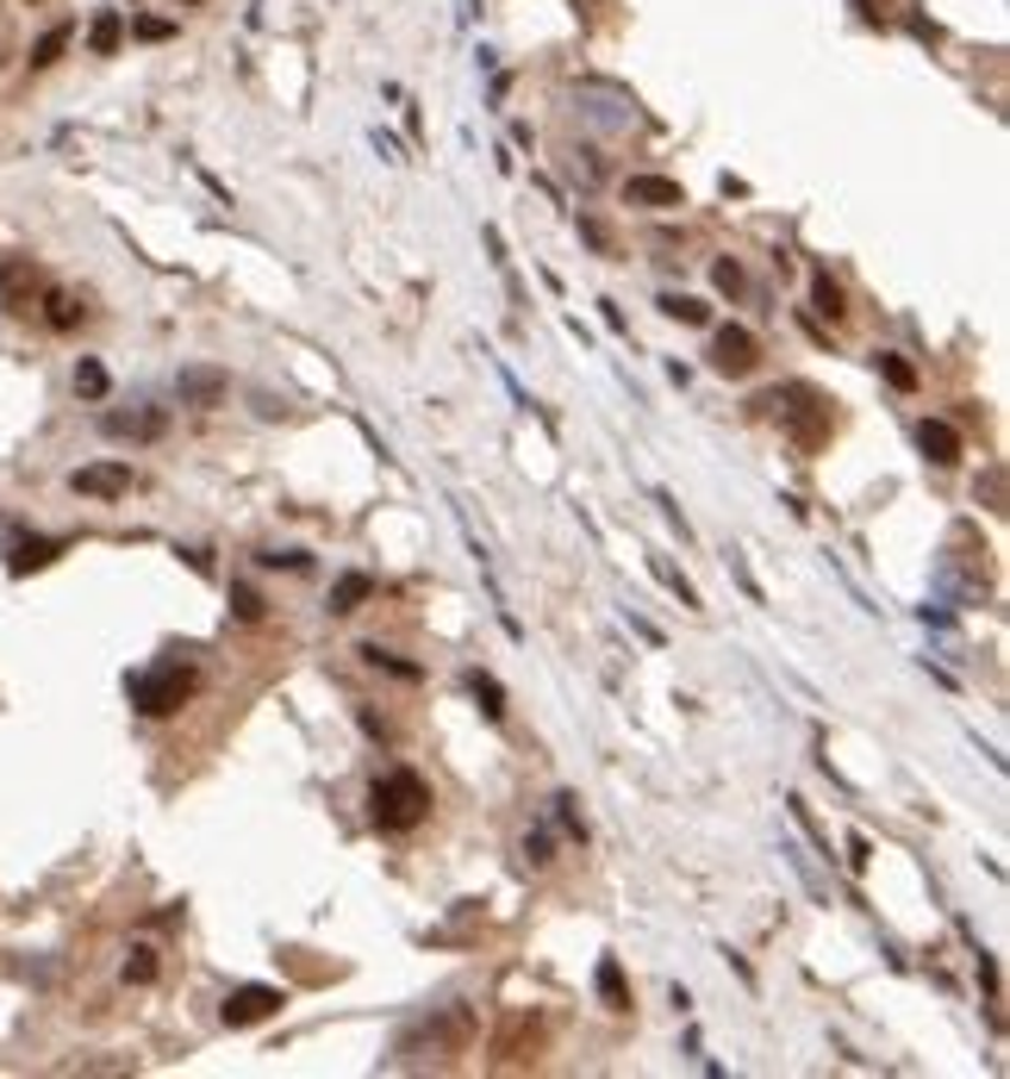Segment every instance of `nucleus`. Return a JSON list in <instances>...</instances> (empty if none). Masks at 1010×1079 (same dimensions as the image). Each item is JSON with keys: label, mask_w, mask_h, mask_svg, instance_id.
Instances as JSON below:
<instances>
[{"label": "nucleus", "mask_w": 1010, "mask_h": 1079, "mask_svg": "<svg viewBox=\"0 0 1010 1079\" xmlns=\"http://www.w3.org/2000/svg\"><path fill=\"white\" fill-rule=\"evenodd\" d=\"M369 817L381 830H418L430 817V787L412 768H388L369 787Z\"/></svg>", "instance_id": "f257e3e1"}, {"label": "nucleus", "mask_w": 1010, "mask_h": 1079, "mask_svg": "<svg viewBox=\"0 0 1010 1079\" xmlns=\"http://www.w3.org/2000/svg\"><path fill=\"white\" fill-rule=\"evenodd\" d=\"M188 693H194V668H181V661H162V668H150V675H132V705L144 718L181 712Z\"/></svg>", "instance_id": "f03ea898"}, {"label": "nucleus", "mask_w": 1010, "mask_h": 1079, "mask_svg": "<svg viewBox=\"0 0 1010 1079\" xmlns=\"http://www.w3.org/2000/svg\"><path fill=\"white\" fill-rule=\"evenodd\" d=\"M761 363V344L749 325H718L711 331V368L718 375H749V368Z\"/></svg>", "instance_id": "7ed1b4c3"}, {"label": "nucleus", "mask_w": 1010, "mask_h": 1079, "mask_svg": "<svg viewBox=\"0 0 1010 1079\" xmlns=\"http://www.w3.org/2000/svg\"><path fill=\"white\" fill-rule=\"evenodd\" d=\"M468 1030H474V1023H468V1011L456 1004V1011H444L437 1023H418V1030H406V1036H400V1048L425 1042L430 1055H462V1048H468Z\"/></svg>", "instance_id": "20e7f679"}, {"label": "nucleus", "mask_w": 1010, "mask_h": 1079, "mask_svg": "<svg viewBox=\"0 0 1010 1079\" xmlns=\"http://www.w3.org/2000/svg\"><path fill=\"white\" fill-rule=\"evenodd\" d=\"M274 1011H281V986H237L218 1017L232 1023V1030H244V1023H262V1017H274Z\"/></svg>", "instance_id": "39448f33"}, {"label": "nucleus", "mask_w": 1010, "mask_h": 1079, "mask_svg": "<svg viewBox=\"0 0 1010 1079\" xmlns=\"http://www.w3.org/2000/svg\"><path fill=\"white\" fill-rule=\"evenodd\" d=\"M69 487L88 493V500H119V493H132V468L125 463H88V468L69 475Z\"/></svg>", "instance_id": "423d86ee"}, {"label": "nucleus", "mask_w": 1010, "mask_h": 1079, "mask_svg": "<svg viewBox=\"0 0 1010 1079\" xmlns=\"http://www.w3.org/2000/svg\"><path fill=\"white\" fill-rule=\"evenodd\" d=\"M624 200H630V207L667 212V207H686V188H681V181H667V175H630V181H624Z\"/></svg>", "instance_id": "0eeeda50"}, {"label": "nucleus", "mask_w": 1010, "mask_h": 1079, "mask_svg": "<svg viewBox=\"0 0 1010 1079\" xmlns=\"http://www.w3.org/2000/svg\"><path fill=\"white\" fill-rule=\"evenodd\" d=\"M225 368H181L176 375V393H181V405H218L225 400Z\"/></svg>", "instance_id": "6e6552de"}, {"label": "nucleus", "mask_w": 1010, "mask_h": 1079, "mask_svg": "<svg viewBox=\"0 0 1010 1079\" xmlns=\"http://www.w3.org/2000/svg\"><path fill=\"white\" fill-rule=\"evenodd\" d=\"M917 444H923V456H930L935 468H954V463H961V431H954V424H942V419H923Z\"/></svg>", "instance_id": "1a4fd4ad"}, {"label": "nucleus", "mask_w": 1010, "mask_h": 1079, "mask_svg": "<svg viewBox=\"0 0 1010 1079\" xmlns=\"http://www.w3.org/2000/svg\"><path fill=\"white\" fill-rule=\"evenodd\" d=\"M57 549L63 543H50V537H13L7 543V575H32V568H44Z\"/></svg>", "instance_id": "9d476101"}, {"label": "nucleus", "mask_w": 1010, "mask_h": 1079, "mask_svg": "<svg viewBox=\"0 0 1010 1079\" xmlns=\"http://www.w3.org/2000/svg\"><path fill=\"white\" fill-rule=\"evenodd\" d=\"M162 424H169L162 412H106L100 431L106 437H162Z\"/></svg>", "instance_id": "9b49d317"}, {"label": "nucleus", "mask_w": 1010, "mask_h": 1079, "mask_svg": "<svg viewBox=\"0 0 1010 1079\" xmlns=\"http://www.w3.org/2000/svg\"><path fill=\"white\" fill-rule=\"evenodd\" d=\"M593 986H599L605 1011H630V980H624V961H618V955H605V961H599Z\"/></svg>", "instance_id": "f8f14e48"}, {"label": "nucleus", "mask_w": 1010, "mask_h": 1079, "mask_svg": "<svg viewBox=\"0 0 1010 1079\" xmlns=\"http://www.w3.org/2000/svg\"><path fill=\"white\" fill-rule=\"evenodd\" d=\"M369 593H374V580H369V575H344L337 587H330V618H350Z\"/></svg>", "instance_id": "ddd939ff"}, {"label": "nucleus", "mask_w": 1010, "mask_h": 1079, "mask_svg": "<svg viewBox=\"0 0 1010 1079\" xmlns=\"http://www.w3.org/2000/svg\"><path fill=\"white\" fill-rule=\"evenodd\" d=\"M119 38H125V20H119L113 7H106V13H94V25H88V51H94V57H113Z\"/></svg>", "instance_id": "4468645a"}, {"label": "nucleus", "mask_w": 1010, "mask_h": 1079, "mask_svg": "<svg viewBox=\"0 0 1010 1079\" xmlns=\"http://www.w3.org/2000/svg\"><path fill=\"white\" fill-rule=\"evenodd\" d=\"M44 319H50L57 331H76L81 325V300H76V293H63V288H50V293H44Z\"/></svg>", "instance_id": "2eb2a0df"}, {"label": "nucleus", "mask_w": 1010, "mask_h": 1079, "mask_svg": "<svg viewBox=\"0 0 1010 1079\" xmlns=\"http://www.w3.org/2000/svg\"><path fill=\"white\" fill-rule=\"evenodd\" d=\"M468 693L481 699V712L493 718V724L505 718V693H500V680H493V675H481V668H468Z\"/></svg>", "instance_id": "dca6fc26"}, {"label": "nucleus", "mask_w": 1010, "mask_h": 1079, "mask_svg": "<svg viewBox=\"0 0 1010 1079\" xmlns=\"http://www.w3.org/2000/svg\"><path fill=\"white\" fill-rule=\"evenodd\" d=\"M661 312H667V319H681V325H705V319H711V307H705V300H693V293H667V300H661Z\"/></svg>", "instance_id": "f3484780"}, {"label": "nucleus", "mask_w": 1010, "mask_h": 1079, "mask_svg": "<svg viewBox=\"0 0 1010 1079\" xmlns=\"http://www.w3.org/2000/svg\"><path fill=\"white\" fill-rule=\"evenodd\" d=\"M879 375H886L898 393H911V387H917V368L905 363V356H893V349H879Z\"/></svg>", "instance_id": "a211bd4d"}, {"label": "nucleus", "mask_w": 1010, "mask_h": 1079, "mask_svg": "<svg viewBox=\"0 0 1010 1079\" xmlns=\"http://www.w3.org/2000/svg\"><path fill=\"white\" fill-rule=\"evenodd\" d=\"M69 51V25H57V32H44L38 38V51H32V69H50V63Z\"/></svg>", "instance_id": "6ab92c4d"}, {"label": "nucleus", "mask_w": 1010, "mask_h": 1079, "mask_svg": "<svg viewBox=\"0 0 1010 1079\" xmlns=\"http://www.w3.org/2000/svg\"><path fill=\"white\" fill-rule=\"evenodd\" d=\"M811 300H817L823 319H842V312H849V307H842V288H835L830 275H817V281H811Z\"/></svg>", "instance_id": "aec40b11"}, {"label": "nucleus", "mask_w": 1010, "mask_h": 1079, "mask_svg": "<svg viewBox=\"0 0 1010 1079\" xmlns=\"http://www.w3.org/2000/svg\"><path fill=\"white\" fill-rule=\"evenodd\" d=\"M76 393H81V400H100V393H106V368H100L94 356L76 363Z\"/></svg>", "instance_id": "412c9836"}, {"label": "nucleus", "mask_w": 1010, "mask_h": 1079, "mask_svg": "<svg viewBox=\"0 0 1010 1079\" xmlns=\"http://www.w3.org/2000/svg\"><path fill=\"white\" fill-rule=\"evenodd\" d=\"M125 980H132V986H150L156 980V948L137 943L132 955H125Z\"/></svg>", "instance_id": "4be33fe9"}, {"label": "nucleus", "mask_w": 1010, "mask_h": 1079, "mask_svg": "<svg viewBox=\"0 0 1010 1079\" xmlns=\"http://www.w3.org/2000/svg\"><path fill=\"white\" fill-rule=\"evenodd\" d=\"M362 661H374V668H388V675H400V680H418V668H412V661H400V656H388L381 643H362Z\"/></svg>", "instance_id": "5701e85b"}, {"label": "nucleus", "mask_w": 1010, "mask_h": 1079, "mask_svg": "<svg viewBox=\"0 0 1010 1079\" xmlns=\"http://www.w3.org/2000/svg\"><path fill=\"white\" fill-rule=\"evenodd\" d=\"M232 612L244 618V624H256V618H262V599H256V587H232Z\"/></svg>", "instance_id": "b1692460"}, {"label": "nucleus", "mask_w": 1010, "mask_h": 1079, "mask_svg": "<svg viewBox=\"0 0 1010 1079\" xmlns=\"http://www.w3.org/2000/svg\"><path fill=\"white\" fill-rule=\"evenodd\" d=\"M556 817L568 824V836H581V843H586V824H581V811H574V799H568V792L556 799Z\"/></svg>", "instance_id": "393cba45"}, {"label": "nucleus", "mask_w": 1010, "mask_h": 1079, "mask_svg": "<svg viewBox=\"0 0 1010 1079\" xmlns=\"http://www.w3.org/2000/svg\"><path fill=\"white\" fill-rule=\"evenodd\" d=\"M711 281H718L723 293H742V269H737V263H730V256H723L718 269H711Z\"/></svg>", "instance_id": "a878e982"}, {"label": "nucleus", "mask_w": 1010, "mask_h": 1079, "mask_svg": "<svg viewBox=\"0 0 1010 1079\" xmlns=\"http://www.w3.org/2000/svg\"><path fill=\"white\" fill-rule=\"evenodd\" d=\"M525 861H530V868H543V861H549V836H543V830L525 836Z\"/></svg>", "instance_id": "bb28decb"}, {"label": "nucleus", "mask_w": 1010, "mask_h": 1079, "mask_svg": "<svg viewBox=\"0 0 1010 1079\" xmlns=\"http://www.w3.org/2000/svg\"><path fill=\"white\" fill-rule=\"evenodd\" d=\"M137 38H169V20H137Z\"/></svg>", "instance_id": "cd10ccee"}]
</instances>
